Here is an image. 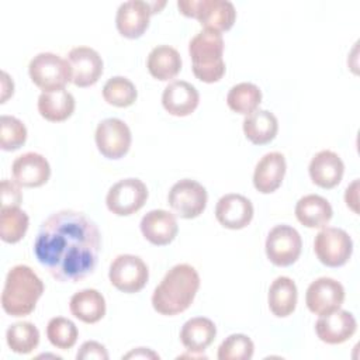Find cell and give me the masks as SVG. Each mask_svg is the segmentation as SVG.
<instances>
[{
  "label": "cell",
  "mask_w": 360,
  "mask_h": 360,
  "mask_svg": "<svg viewBox=\"0 0 360 360\" xmlns=\"http://www.w3.org/2000/svg\"><path fill=\"white\" fill-rule=\"evenodd\" d=\"M298 292L295 283L285 276L277 277L269 288V308L277 318L291 315L297 307Z\"/></svg>",
  "instance_id": "obj_29"
},
{
  "label": "cell",
  "mask_w": 360,
  "mask_h": 360,
  "mask_svg": "<svg viewBox=\"0 0 360 360\" xmlns=\"http://www.w3.org/2000/svg\"><path fill=\"white\" fill-rule=\"evenodd\" d=\"M200 288L197 270L187 263L173 266L162 278L152 294V307L160 315L184 312L194 301Z\"/></svg>",
  "instance_id": "obj_2"
},
{
  "label": "cell",
  "mask_w": 360,
  "mask_h": 360,
  "mask_svg": "<svg viewBox=\"0 0 360 360\" xmlns=\"http://www.w3.org/2000/svg\"><path fill=\"white\" fill-rule=\"evenodd\" d=\"M308 172L314 184L322 188H333L342 181L345 165L338 153L321 150L311 159Z\"/></svg>",
  "instance_id": "obj_22"
},
{
  "label": "cell",
  "mask_w": 360,
  "mask_h": 360,
  "mask_svg": "<svg viewBox=\"0 0 360 360\" xmlns=\"http://www.w3.org/2000/svg\"><path fill=\"white\" fill-rule=\"evenodd\" d=\"M3 75V80H1V84H3V94H1V103H4L7 100L8 96L13 94V90H14V84H13V80H10L8 75L6 72L1 73Z\"/></svg>",
  "instance_id": "obj_41"
},
{
  "label": "cell",
  "mask_w": 360,
  "mask_h": 360,
  "mask_svg": "<svg viewBox=\"0 0 360 360\" xmlns=\"http://www.w3.org/2000/svg\"><path fill=\"white\" fill-rule=\"evenodd\" d=\"M277 131V118L267 110H255L243 120L245 136L255 145L269 143L276 138Z\"/></svg>",
  "instance_id": "obj_28"
},
{
  "label": "cell",
  "mask_w": 360,
  "mask_h": 360,
  "mask_svg": "<svg viewBox=\"0 0 360 360\" xmlns=\"http://www.w3.org/2000/svg\"><path fill=\"white\" fill-rule=\"evenodd\" d=\"M302 240L298 231L290 225H276L266 239L267 259L280 267L291 266L301 255Z\"/></svg>",
  "instance_id": "obj_12"
},
{
  "label": "cell",
  "mask_w": 360,
  "mask_h": 360,
  "mask_svg": "<svg viewBox=\"0 0 360 360\" xmlns=\"http://www.w3.org/2000/svg\"><path fill=\"white\" fill-rule=\"evenodd\" d=\"M139 226L143 238L156 246H165L173 242L179 231L174 214L166 210H152L146 212Z\"/></svg>",
  "instance_id": "obj_19"
},
{
  "label": "cell",
  "mask_w": 360,
  "mask_h": 360,
  "mask_svg": "<svg viewBox=\"0 0 360 360\" xmlns=\"http://www.w3.org/2000/svg\"><path fill=\"white\" fill-rule=\"evenodd\" d=\"M131 357H135V359H138V357H142V359H148V357H150V359H159V354H156V353L152 352L150 349L138 347V349L129 352L128 354H125L122 359H131Z\"/></svg>",
  "instance_id": "obj_40"
},
{
  "label": "cell",
  "mask_w": 360,
  "mask_h": 360,
  "mask_svg": "<svg viewBox=\"0 0 360 360\" xmlns=\"http://www.w3.org/2000/svg\"><path fill=\"white\" fill-rule=\"evenodd\" d=\"M255 345L250 338L242 333L229 335L218 347L219 360H249L253 357Z\"/></svg>",
  "instance_id": "obj_35"
},
{
  "label": "cell",
  "mask_w": 360,
  "mask_h": 360,
  "mask_svg": "<svg viewBox=\"0 0 360 360\" xmlns=\"http://www.w3.org/2000/svg\"><path fill=\"white\" fill-rule=\"evenodd\" d=\"M215 218L228 229H242L253 218V204L242 194H225L217 202Z\"/></svg>",
  "instance_id": "obj_17"
},
{
  "label": "cell",
  "mask_w": 360,
  "mask_h": 360,
  "mask_svg": "<svg viewBox=\"0 0 360 360\" xmlns=\"http://www.w3.org/2000/svg\"><path fill=\"white\" fill-rule=\"evenodd\" d=\"M188 53L193 60L194 76L204 83H215L225 73L224 38L214 30L204 28L188 44Z\"/></svg>",
  "instance_id": "obj_4"
},
{
  "label": "cell",
  "mask_w": 360,
  "mask_h": 360,
  "mask_svg": "<svg viewBox=\"0 0 360 360\" xmlns=\"http://www.w3.org/2000/svg\"><path fill=\"white\" fill-rule=\"evenodd\" d=\"M6 340L14 353L28 354L35 350L39 343V330L31 322H15L7 329Z\"/></svg>",
  "instance_id": "obj_31"
},
{
  "label": "cell",
  "mask_w": 360,
  "mask_h": 360,
  "mask_svg": "<svg viewBox=\"0 0 360 360\" xmlns=\"http://www.w3.org/2000/svg\"><path fill=\"white\" fill-rule=\"evenodd\" d=\"M38 111L46 121H65L75 111V97L66 89L42 91L38 97Z\"/></svg>",
  "instance_id": "obj_27"
},
{
  "label": "cell",
  "mask_w": 360,
  "mask_h": 360,
  "mask_svg": "<svg viewBox=\"0 0 360 360\" xmlns=\"http://www.w3.org/2000/svg\"><path fill=\"white\" fill-rule=\"evenodd\" d=\"M21 200H22V194L20 190V184L17 181L3 179V181H1V207H20Z\"/></svg>",
  "instance_id": "obj_37"
},
{
  "label": "cell",
  "mask_w": 360,
  "mask_h": 360,
  "mask_svg": "<svg viewBox=\"0 0 360 360\" xmlns=\"http://www.w3.org/2000/svg\"><path fill=\"white\" fill-rule=\"evenodd\" d=\"M166 1L128 0L120 4L115 15L118 32L129 39L139 38L149 27L150 15L159 13Z\"/></svg>",
  "instance_id": "obj_7"
},
{
  "label": "cell",
  "mask_w": 360,
  "mask_h": 360,
  "mask_svg": "<svg viewBox=\"0 0 360 360\" xmlns=\"http://www.w3.org/2000/svg\"><path fill=\"white\" fill-rule=\"evenodd\" d=\"M100 248L101 236L94 221L73 210L48 217L34 242L37 260L60 283H77L91 274Z\"/></svg>",
  "instance_id": "obj_1"
},
{
  "label": "cell",
  "mask_w": 360,
  "mask_h": 360,
  "mask_svg": "<svg viewBox=\"0 0 360 360\" xmlns=\"http://www.w3.org/2000/svg\"><path fill=\"white\" fill-rule=\"evenodd\" d=\"M314 250L322 264L340 267L349 262L353 253V240L346 231L325 226L315 236Z\"/></svg>",
  "instance_id": "obj_8"
},
{
  "label": "cell",
  "mask_w": 360,
  "mask_h": 360,
  "mask_svg": "<svg viewBox=\"0 0 360 360\" xmlns=\"http://www.w3.org/2000/svg\"><path fill=\"white\" fill-rule=\"evenodd\" d=\"M27 128L15 117L1 115L0 118V148L3 150H15L25 143Z\"/></svg>",
  "instance_id": "obj_36"
},
{
  "label": "cell",
  "mask_w": 360,
  "mask_h": 360,
  "mask_svg": "<svg viewBox=\"0 0 360 360\" xmlns=\"http://www.w3.org/2000/svg\"><path fill=\"white\" fill-rule=\"evenodd\" d=\"M108 278L117 290L132 294L146 285L149 270L139 256L120 255L110 264Z\"/></svg>",
  "instance_id": "obj_11"
},
{
  "label": "cell",
  "mask_w": 360,
  "mask_h": 360,
  "mask_svg": "<svg viewBox=\"0 0 360 360\" xmlns=\"http://www.w3.org/2000/svg\"><path fill=\"white\" fill-rule=\"evenodd\" d=\"M44 292V283L25 264H17L7 273L1 292V307L11 316L30 315Z\"/></svg>",
  "instance_id": "obj_3"
},
{
  "label": "cell",
  "mask_w": 360,
  "mask_h": 360,
  "mask_svg": "<svg viewBox=\"0 0 360 360\" xmlns=\"http://www.w3.org/2000/svg\"><path fill=\"white\" fill-rule=\"evenodd\" d=\"M96 145L98 152L108 159H120L131 146V129L120 118H105L96 128Z\"/></svg>",
  "instance_id": "obj_13"
},
{
  "label": "cell",
  "mask_w": 360,
  "mask_h": 360,
  "mask_svg": "<svg viewBox=\"0 0 360 360\" xmlns=\"http://www.w3.org/2000/svg\"><path fill=\"white\" fill-rule=\"evenodd\" d=\"M345 201H346V205L354 212L357 214L359 212V180H353L347 188H346V193H345Z\"/></svg>",
  "instance_id": "obj_39"
},
{
  "label": "cell",
  "mask_w": 360,
  "mask_h": 360,
  "mask_svg": "<svg viewBox=\"0 0 360 360\" xmlns=\"http://www.w3.org/2000/svg\"><path fill=\"white\" fill-rule=\"evenodd\" d=\"M357 329V322L349 311L336 309L333 312L319 315L315 323L316 336L328 345H340L349 340Z\"/></svg>",
  "instance_id": "obj_16"
},
{
  "label": "cell",
  "mask_w": 360,
  "mask_h": 360,
  "mask_svg": "<svg viewBox=\"0 0 360 360\" xmlns=\"http://www.w3.org/2000/svg\"><path fill=\"white\" fill-rule=\"evenodd\" d=\"M260 103H262L260 89L256 84L248 83V82L235 84L226 96L228 107L238 114L248 115L255 110H257Z\"/></svg>",
  "instance_id": "obj_32"
},
{
  "label": "cell",
  "mask_w": 360,
  "mask_h": 360,
  "mask_svg": "<svg viewBox=\"0 0 360 360\" xmlns=\"http://www.w3.org/2000/svg\"><path fill=\"white\" fill-rule=\"evenodd\" d=\"M46 336L52 346L60 350H68L75 346L79 332L70 319L55 316L46 325Z\"/></svg>",
  "instance_id": "obj_34"
},
{
  "label": "cell",
  "mask_w": 360,
  "mask_h": 360,
  "mask_svg": "<svg viewBox=\"0 0 360 360\" xmlns=\"http://www.w3.org/2000/svg\"><path fill=\"white\" fill-rule=\"evenodd\" d=\"M208 194L202 184L191 179H181L174 183L167 195L172 211L184 219H191L202 214L207 207Z\"/></svg>",
  "instance_id": "obj_9"
},
{
  "label": "cell",
  "mask_w": 360,
  "mask_h": 360,
  "mask_svg": "<svg viewBox=\"0 0 360 360\" xmlns=\"http://www.w3.org/2000/svg\"><path fill=\"white\" fill-rule=\"evenodd\" d=\"M28 229V215L20 207H1L0 238L7 243L20 242Z\"/></svg>",
  "instance_id": "obj_30"
},
{
  "label": "cell",
  "mask_w": 360,
  "mask_h": 360,
  "mask_svg": "<svg viewBox=\"0 0 360 360\" xmlns=\"http://www.w3.org/2000/svg\"><path fill=\"white\" fill-rule=\"evenodd\" d=\"M148 200L146 184L139 179H122L112 184L107 193V208L118 215L127 217L139 211Z\"/></svg>",
  "instance_id": "obj_10"
},
{
  "label": "cell",
  "mask_w": 360,
  "mask_h": 360,
  "mask_svg": "<svg viewBox=\"0 0 360 360\" xmlns=\"http://www.w3.org/2000/svg\"><path fill=\"white\" fill-rule=\"evenodd\" d=\"M200 103L197 89L184 80L170 82L162 94V104L165 110L176 117H186L194 112Z\"/></svg>",
  "instance_id": "obj_20"
},
{
  "label": "cell",
  "mask_w": 360,
  "mask_h": 360,
  "mask_svg": "<svg viewBox=\"0 0 360 360\" xmlns=\"http://www.w3.org/2000/svg\"><path fill=\"white\" fill-rule=\"evenodd\" d=\"M345 301L343 285L330 277H319L312 281L305 294V304L315 315H325L342 307Z\"/></svg>",
  "instance_id": "obj_14"
},
{
  "label": "cell",
  "mask_w": 360,
  "mask_h": 360,
  "mask_svg": "<svg viewBox=\"0 0 360 360\" xmlns=\"http://www.w3.org/2000/svg\"><path fill=\"white\" fill-rule=\"evenodd\" d=\"M215 335L217 328L211 319L195 316L183 325L180 330V340L188 352L201 354L214 342Z\"/></svg>",
  "instance_id": "obj_25"
},
{
  "label": "cell",
  "mask_w": 360,
  "mask_h": 360,
  "mask_svg": "<svg viewBox=\"0 0 360 360\" xmlns=\"http://www.w3.org/2000/svg\"><path fill=\"white\" fill-rule=\"evenodd\" d=\"M146 68L155 79L162 82L172 80L181 69V56L173 46L158 45L149 52Z\"/></svg>",
  "instance_id": "obj_26"
},
{
  "label": "cell",
  "mask_w": 360,
  "mask_h": 360,
  "mask_svg": "<svg viewBox=\"0 0 360 360\" xmlns=\"http://www.w3.org/2000/svg\"><path fill=\"white\" fill-rule=\"evenodd\" d=\"M76 359L77 360H89V359L107 360L108 353L101 343H98L96 340H87L80 346V349L76 354Z\"/></svg>",
  "instance_id": "obj_38"
},
{
  "label": "cell",
  "mask_w": 360,
  "mask_h": 360,
  "mask_svg": "<svg viewBox=\"0 0 360 360\" xmlns=\"http://www.w3.org/2000/svg\"><path fill=\"white\" fill-rule=\"evenodd\" d=\"M11 173L22 187H39L49 180L51 166L41 153L25 152L14 159Z\"/></svg>",
  "instance_id": "obj_18"
},
{
  "label": "cell",
  "mask_w": 360,
  "mask_h": 360,
  "mask_svg": "<svg viewBox=\"0 0 360 360\" xmlns=\"http://www.w3.org/2000/svg\"><path fill=\"white\" fill-rule=\"evenodd\" d=\"M28 73L32 83L44 91L65 89L72 82V70L68 59L52 52L35 55L28 65Z\"/></svg>",
  "instance_id": "obj_6"
},
{
  "label": "cell",
  "mask_w": 360,
  "mask_h": 360,
  "mask_svg": "<svg viewBox=\"0 0 360 360\" xmlns=\"http://www.w3.org/2000/svg\"><path fill=\"white\" fill-rule=\"evenodd\" d=\"M103 97L104 100L114 107H129L135 103L138 97V91L135 84L122 76L110 77L103 86Z\"/></svg>",
  "instance_id": "obj_33"
},
{
  "label": "cell",
  "mask_w": 360,
  "mask_h": 360,
  "mask_svg": "<svg viewBox=\"0 0 360 360\" xmlns=\"http://www.w3.org/2000/svg\"><path fill=\"white\" fill-rule=\"evenodd\" d=\"M287 170L285 158L280 152L266 153L256 165L253 172V186L259 193L270 194L276 191Z\"/></svg>",
  "instance_id": "obj_21"
},
{
  "label": "cell",
  "mask_w": 360,
  "mask_h": 360,
  "mask_svg": "<svg viewBox=\"0 0 360 360\" xmlns=\"http://www.w3.org/2000/svg\"><path fill=\"white\" fill-rule=\"evenodd\" d=\"M72 70V83L77 87H89L97 83L103 73V59L90 46H75L68 53Z\"/></svg>",
  "instance_id": "obj_15"
},
{
  "label": "cell",
  "mask_w": 360,
  "mask_h": 360,
  "mask_svg": "<svg viewBox=\"0 0 360 360\" xmlns=\"http://www.w3.org/2000/svg\"><path fill=\"white\" fill-rule=\"evenodd\" d=\"M69 309L79 321L84 323H96L105 315V300L97 290L84 288L72 295Z\"/></svg>",
  "instance_id": "obj_24"
},
{
  "label": "cell",
  "mask_w": 360,
  "mask_h": 360,
  "mask_svg": "<svg viewBox=\"0 0 360 360\" xmlns=\"http://www.w3.org/2000/svg\"><path fill=\"white\" fill-rule=\"evenodd\" d=\"M177 7L183 15L218 32L228 31L236 20V10L228 0H179Z\"/></svg>",
  "instance_id": "obj_5"
},
{
  "label": "cell",
  "mask_w": 360,
  "mask_h": 360,
  "mask_svg": "<svg viewBox=\"0 0 360 360\" xmlns=\"http://www.w3.org/2000/svg\"><path fill=\"white\" fill-rule=\"evenodd\" d=\"M332 215V205L322 195L307 194L297 201L295 217L307 228H325Z\"/></svg>",
  "instance_id": "obj_23"
}]
</instances>
